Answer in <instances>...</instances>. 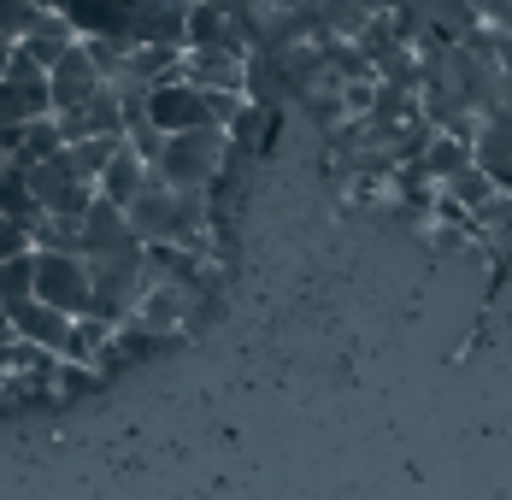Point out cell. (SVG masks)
<instances>
[{
    "label": "cell",
    "instance_id": "cell-8",
    "mask_svg": "<svg viewBox=\"0 0 512 500\" xmlns=\"http://www.w3.org/2000/svg\"><path fill=\"white\" fill-rule=\"evenodd\" d=\"M148 183H154V177H148V159H142V153H130L124 142H118V153L106 159L101 183H95V195H101L106 206H118V212H124V206H130V200L142 195Z\"/></svg>",
    "mask_w": 512,
    "mask_h": 500
},
{
    "label": "cell",
    "instance_id": "cell-10",
    "mask_svg": "<svg viewBox=\"0 0 512 500\" xmlns=\"http://www.w3.org/2000/svg\"><path fill=\"white\" fill-rule=\"evenodd\" d=\"M65 153V136H59V124L53 118H36V124H24L18 130V148H12V165L18 171H36V165H48Z\"/></svg>",
    "mask_w": 512,
    "mask_h": 500
},
{
    "label": "cell",
    "instance_id": "cell-4",
    "mask_svg": "<svg viewBox=\"0 0 512 500\" xmlns=\"http://www.w3.org/2000/svg\"><path fill=\"white\" fill-rule=\"evenodd\" d=\"M142 118L154 124L159 136H189V130H206V124H212V118H206V89L183 83V77H171V83L148 89Z\"/></svg>",
    "mask_w": 512,
    "mask_h": 500
},
{
    "label": "cell",
    "instance_id": "cell-2",
    "mask_svg": "<svg viewBox=\"0 0 512 500\" xmlns=\"http://www.w3.org/2000/svg\"><path fill=\"white\" fill-rule=\"evenodd\" d=\"M36 283H30V300H42L65 318H89V300H95V283H89V259L77 253H36Z\"/></svg>",
    "mask_w": 512,
    "mask_h": 500
},
{
    "label": "cell",
    "instance_id": "cell-9",
    "mask_svg": "<svg viewBox=\"0 0 512 500\" xmlns=\"http://www.w3.org/2000/svg\"><path fill=\"white\" fill-rule=\"evenodd\" d=\"M71 42H77V36H71V24H65L59 12H42V24H36L30 36H18L12 48H18V59H30L36 71H53V65L71 53Z\"/></svg>",
    "mask_w": 512,
    "mask_h": 500
},
{
    "label": "cell",
    "instance_id": "cell-5",
    "mask_svg": "<svg viewBox=\"0 0 512 500\" xmlns=\"http://www.w3.org/2000/svg\"><path fill=\"white\" fill-rule=\"evenodd\" d=\"M77 253L95 265V259H124V253H142V242L130 236V224H124V212L118 206H106L95 195V206L83 212V224H77Z\"/></svg>",
    "mask_w": 512,
    "mask_h": 500
},
{
    "label": "cell",
    "instance_id": "cell-12",
    "mask_svg": "<svg viewBox=\"0 0 512 500\" xmlns=\"http://www.w3.org/2000/svg\"><path fill=\"white\" fill-rule=\"evenodd\" d=\"M36 24H42V6H36V0H0V36H6V42L30 36Z\"/></svg>",
    "mask_w": 512,
    "mask_h": 500
},
{
    "label": "cell",
    "instance_id": "cell-7",
    "mask_svg": "<svg viewBox=\"0 0 512 500\" xmlns=\"http://www.w3.org/2000/svg\"><path fill=\"white\" fill-rule=\"evenodd\" d=\"M12 342H24V348H36V353H65V336H71V318L65 312H53V306H42V300H18L12 312Z\"/></svg>",
    "mask_w": 512,
    "mask_h": 500
},
{
    "label": "cell",
    "instance_id": "cell-3",
    "mask_svg": "<svg viewBox=\"0 0 512 500\" xmlns=\"http://www.w3.org/2000/svg\"><path fill=\"white\" fill-rule=\"evenodd\" d=\"M36 118H53L48 106V71H36L30 59H18L12 48V65H6V77H0V136L12 130H24V124H36Z\"/></svg>",
    "mask_w": 512,
    "mask_h": 500
},
{
    "label": "cell",
    "instance_id": "cell-15",
    "mask_svg": "<svg viewBox=\"0 0 512 500\" xmlns=\"http://www.w3.org/2000/svg\"><path fill=\"white\" fill-rule=\"evenodd\" d=\"M6 65H12V42L0 36V77H6Z\"/></svg>",
    "mask_w": 512,
    "mask_h": 500
},
{
    "label": "cell",
    "instance_id": "cell-11",
    "mask_svg": "<svg viewBox=\"0 0 512 500\" xmlns=\"http://www.w3.org/2000/svg\"><path fill=\"white\" fill-rule=\"evenodd\" d=\"M0 218H12V224H24V230H36L42 224V206L30 195V183H24V171L6 159V171H0Z\"/></svg>",
    "mask_w": 512,
    "mask_h": 500
},
{
    "label": "cell",
    "instance_id": "cell-14",
    "mask_svg": "<svg viewBox=\"0 0 512 500\" xmlns=\"http://www.w3.org/2000/svg\"><path fill=\"white\" fill-rule=\"evenodd\" d=\"M0 348H12V318L0 312Z\"/></svg>",
    "mask_w": 512,
    "mask_h": 500
},
{
    "label": "cell",
    "instance_id": "cell-1",
    "mask_svg": "<svg viewBox=\"0 0 512 500\" xmlns=\"http://www.w3.org/2000/svg\"><path fill=\"white\" fill-rule=\"evenodd\" d=\"M224 159H230V136L218 124H206V130H189V136H165L148 177L171 195H212Z\"/></svg>",
    "mask_w": 512,
    "mask_h": 500
},
{
    "label": "cell",
    "instance_id": "cell-6",
    "mask_svg": "<svg viewBox=\"0 0 512 500\" xmlns=\"http://www.w3.org/2000/svg\"><path fill=\"white\" fill-rule=\"evenodd\" d=\"M101 71H95V59H89V48L83 42H71V53L59 59L48 71V106H53V118L59 112H77V106H89V100L101 95Z\"/></svg>",
    "mask_w": 512,
    "mask_h": 500
},
{
    "label": "cell",
    "instance_id": "cell-17",
    "mask_svg": "<svg viewBox=\"0 0 512 500\" xmlns=\"http://www.w3.org/2000/svg\"><path fill=\"white\" fill-rule=\"evenodd\" d=\"M0 171H6V153H0Z\"/></svg>",
    "mask_w": 512,
    "mask_h": 500
},
{
    "label": "cell",
    "instance_id": "cell-13",
    "mask_svg": "<svg viewBox=\"0 0 512 500\" xmlns=\"http://www.w3.org/2000/svg\"><path fill=\"white\" fill-rule=\"evenodd\" d=\"M24 253H30V230L12 224V218H0V265L6 259H24Z\"/></svg>",
    "mask_w": 512,
    "mask_h": 500
},
{
    "label": "cell",
    "instance_id": "cell-16",
    "mask_svg": "<svg viewBox=\"0 0 512 500\" xmlns=\"http://www.w3.org/2000/svg\"><path fill=\"white\" fill-rule=\"evenodd\" d=\"M36 6H42V12H65V6H71V0H36Z\"/></svg>",
    "mask_w": 512,
    "mask_h": 500
}]
</instances>
